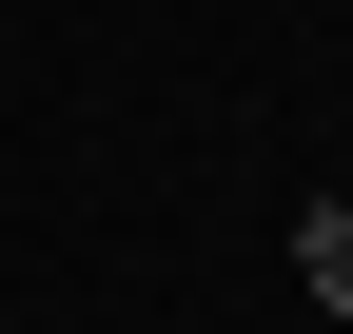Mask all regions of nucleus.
Returning <instances> with one entry per match:
<instances>
[{"label":"nucleus","instance_id":"1","mask_svg":"<svg viewBox=\"0 0 353 334\" xmlns=\"http://www.w3.org/2000/svg\"><path fill=\"white\" fill-rule=\"evenodd\" d=\"M294 295L353 315V197H294Z\"/></svg>","mask_w":353,"mask_h":334}]
</instances>
